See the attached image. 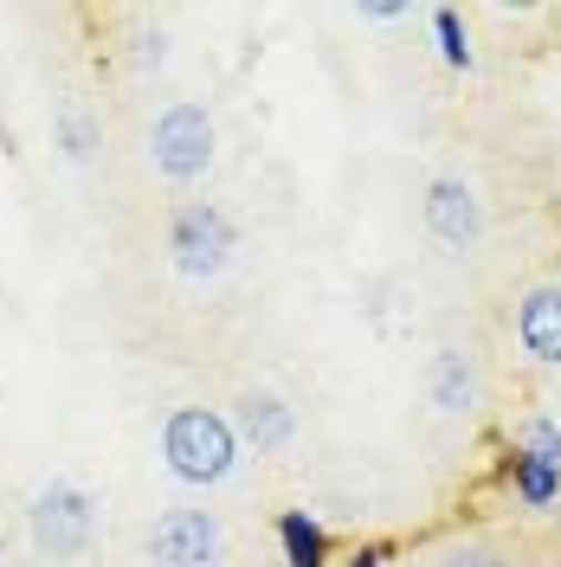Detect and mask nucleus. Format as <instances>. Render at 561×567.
<instances>
[{"instance_id": "1", "label": "nucleus", "mask_w": 561, "mask_h": 567, "mask_svg": "<svg viewBox=\"0 0 561 567\" xmlns=\"http://www.w3.org/2000/svg\"><path fill=\"white\" fill-rule=\"evenodd\" d=\"M162 464H169V477L181 484H226L233 477V464H239V432L226 413H213V406H175L169 420H162Z\"/></svg>"}, {"instance_id": "9", "label": "nucleus", "mask_w": 561, "mask_h": 567, "mask_svg": "<svg viewBox=\"0 0 561 567\" xmlns=\"http://www.w3.org/2000/svg\"><path fill=\"white\" fill-rule=\"evenodd\" d=\"M426 393L439 413H471L478 406V368L465 349H439L432 354V374H426Z\"/></svg>"}, {"instance_id": "16", "label": "nucleus", "mask_w": 561, "mask_h": 567, "mask_svg": "<svg viewBox=\"0 0 561 567\" xmlns=\"http://www.w3.org/2000/svg\"><path fill=\"white\" fill-rule=\"evenodd\" d=\"M387 555H394L387 542H368V548H355L349 555V567H387Z\"/></svg>"}, {"instance_id": "15", "label": "nucleus", "mask_w": 561, "mask_h": 567, "mask_svg": "<svg viewBox=\"0 0 561 567\" xmlns=\"http://www.w3.org/2000/svg\"><path fill=\"white\" fill-rule=\"evenodd\" d=\"M439 567H510V561H503L497 548H452Z\"/></svg>"}, {"instance_id": "8", "label": "nucleus", "mask_w": 561, "mask_h": 567, "mask_svg": "<svg viewBox=\"0 0 561 567\" xmlns=\"http://www.w3.org/2000/svg\"><path fill=\"white\" fill-rule=\"evenodd\" d=\"M233 432L246 439V445H258V452H284L290 439H297V413L284 406L278 393H239V413H233Z\"/></svg>"}, {"instance_id": "13", "label": "nucleus", "mask_w": 561, "mask_h": 567, "mask_svg": "<svg viewBox=\"0 0 561 567\" xmlns=\"http://www.w3.org/2000/svg\"><path fill=\"white\" fill-rule=\"evenodd\" d=\"M432 33H439V52H446V65H452V71H471V65H478L471 33H465V20H458L452 7H439V13H432Z\"/></svg>"}, {"instance_id": "5", "label": "nucleus", "mask_w": 561, "mask_h": 567, "mask_svg": "<svg viewBox=\"0 0 561 567\" xmlns=\"http://www.w3.org/2000/svg\"><path fill=\"white\" fill-rule=\"evenodd\" d=\"M142 555H149L155 567H220V555H226V529H220L213 509L181 503V509H162V516L149 523Z\"/></svg>"}, {"instance_id": "2", "label": "nucleus", "mask_w": 561, "mask_h": 567, "mask_svg": "<svg viewBox=\"0 0 561 567\" xmlns=\"http://www.w3.org/2000/svg\"><path fill=\"white\" fill-rule=\"evenodd\" d=\"M27 529H33L39 555L78 561V555H91V542H98V496L84 491L78 477H52V484L33 496V509H27Z\"/></svg>"}, {"instance_id": "10", "label": "nucleus", "mask_w": 561, "mask_h": 567, "mask_svg": "<svg viewBox=\"0 0 561 567\" xmlns=\"http://www.w3.org/2000/svg\"><path fill=\"white\" fill-rule=\"evenodd\" d=\"M278 542H284V561L290 567H329V529L316 523L310 509H284Z\"/></svg>"}, {"instance_id": "12", "label": "nucleus", "mask_w": 561, "mask_h": 567, "mask_svg": "<svg viewBox=\"0 0 561 567\" xmlns=\"http://www.w3.org/2000/svg\"><path fill=\"white\" fill-rule=\"evenodd\" d=\"M510 452H523V458L555 464V471H561V425L555 420H523V425H517V445H510Z\"/></svg>"}, {"instance_id": "3", "label": "nucleus", "mask_w": 561, "mask_h": 567, "mask_svg": "<svg viewBox=\"0 0 561 567\" xmlns=\"http://www.w3.org/2000/svg\"><path fill=\"white\" fill-rule=\"evenodd\" d=\"M233 251H239V226L226 219V207H213V200L175 207V219H169V265H175L187 284L220 278V271L233 265Z\"/></svg>"}, {"instance_id": "14", "label": "nucleus", "mask_w": 561, "mask_h": 567, "mask_svg": "<svg viewBox=\"0 0 561 567\" xmlns=\"http://www.w3.org/2000/svg\"><path fill=\"white\" fill-rule=\"evenodd\" d=\"M59 136H65V155H71V162H84V155H91V123H84L78 110H65V116H59Z\"/></svg>"}, {"instance_id": "11", "label": "nucleus", "mask_w": 561, "mask_h": 567, "mask_svg": "<svg viewBox=\"0 0 561 567\" xmlns=\"http://www.w3.org/2000/svg\"><path fill=\"white\" fill-rule=\"evenodd\" d=\"M510 491L523 496L529 509H555V503H561V471H555V464L523 458V452H510Z\"/></svg>"}, {"instance_id": "7", "label": "nucleus", "mask_w": 561, "mask_h": 567, "mask_svg": "<svg viewBox=\"0 0 561 567\" xmlns=\"http://www.w3.org/2000/svg\"><path fill=\"white\" fill-rule=\"evenodd\" d=\"M517 342L529 361L561 368V284H536L517 297Z\"/></svg>"}, {"instance_id": "6", "label": "nucleus", "mask_w": 561, "mask_h": 567, "mask_svg": "<svg viewBox=\"0 0 561 567\" xmlns=\"http://www.w3.org/2000/svg\"><path fill=\"white\" fill-rule=\"evenodd\" d=\"M426 233L439 239L446 251H478V239H484V200H478V187L465 175H432L426 181Z\"/></svg>"}, {"instance_id": "4", "label": "nucleus", "mask_w": 561, "mask_h": 567, "mask_svg": "<svg viewBox=\"0 0 561 567\" xmlns=\"http://www.w3.org/2000/svg\"><path fill=\"white\" fill-rule=\"evenodd\" d=\"M149 162L162 181H201L213 168V116L207 104H169L155 123H149Z\"/></svg>"}]
</instances>
